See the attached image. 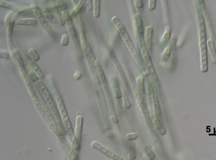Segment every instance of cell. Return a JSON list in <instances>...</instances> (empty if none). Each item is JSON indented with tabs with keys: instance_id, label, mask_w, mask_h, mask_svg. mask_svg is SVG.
I'll use <instances>...</instances> for the list:
<instances>
[{
	"instance_id": "cell-1",
	"label": "cell",
	"mask_w": 216,
	"mask_h": 160,
	"mask_svg": "<svg viewBox=\"0 0 216 160\" xmlns=\"http://www.w3.org/2000/svg\"><path fill=\"white\" fill-rule=\"evenodd\" d=\"M112 21L114 23V25L115 26L116 28L118 30V31L121 33L123 40L125 41V43L126 44L128 49L130 51V53L135 61L136 62L138 65L144 73L145 74L146 72H147L148 73L147 71H146V67L142 64V62L141 60L135 47L131 41V39L129 36V35L123 23L121 22L120 19L116 16L112 17Z\"/></svg>"
},
{
	"instance_id": "cell-2",
	"label": "cell",
	"mask_w": 216,
	"mask_h": 160,
	"mask_svg": "<svg viewBox=\"0 0 216 160\" xmlns=\"http://www.w3.org/2000/svg\"><path fill=\"white\" fill-rule=\"evenodd\" d=\"M62 14L66 20V25L68 32L70 37H71L72 42L73 43L75 49L78 56H82V49L81 45L80 40L78 37V33L76 31V28L73 19L71 15H70L69 11L67 10L62 12Z\"/></svg>"
},
{
	"instance_id": "cell-3",
	"label": "cell",
	"mask_w": 216,
	"mask_h": 160,
	"mask_svg": "<svg viewBox=\"0 0 216 160\" xmlns=\"http://www.w3.org/2000/svg\"><path fill=\"white\" fill-rule=\"evenodd\" d=\"M20 13L11 11L7 14L5 17V25L6 28V39L9 50L10 52L13 50V34L14 25Z\"/></svg>"
},
{
	"instance_id": "cell-4",
	"label": "cell",
	"mask_w": 216,
	"mask_h": 160,
	"mask_svg": "<svg viewBox=\"0 0 216 160\" xmlns=\"http://www.w3.org/2000/svg\"><path fill=\"white\" fill-rule=\"evenodd\" d=\"M33 15L37 20L38 22H39L40 25L43 28L45 31L53 39H56L58 37L56 33L51 27L49 24L47 20L46 19L42 13L41 9L38 5L35 4H33L31 5Z\"/></svg>"
},
{
	"instance_id": "cell-5",
	"label": "cell",
	"mask_w": 216,
	"mask_h": 160,
	"mask_svg": "<svg viewBox=\"0 0 216 160\" xmlns=\"http://www.w3.org/2000/svg\"><path fill=\"white\" fill-rule=\"evenodd\" d=\"M78 27H79V35H80V40L81 42V49L84 58L86 59V61L89 65H91L92 64L90 59L89 53V44L87 42V40L84 32V28L83 22H82L81 18L80 16L78 17Z\"/></svg>"
},
{
	"instance_id": "cell-6",
	"label": "cell",
	"mask_w": 216,
	"mask_h": 160,
	"mask_svg": "<svg viewBox=\"0 0 216 160\" xmlns=\"http://www.w3.org/2000/svg\"><path fill=\"white\" fill-rule=\"evenodd\" d=\"M143 36L142 37H138L139 41V44H140L141 50V55L143 59H144L146 67L148 69L149 72H150L151 74L154 73L155 69L154 68L150 56L149 54L148 50L144 42V38Z\"/></svg>"
},
{
	"instance_id": "cell-7",
	"label": "cell",
	"mask_w": 216,
	"mask_h": 160,
	"mask_svg": "<svg viewBox=\"0 0 216 160\" xmlns=\"http://www.w3.org/2000/svg\"><path fill=\"white\" fill-rule=\"evenodd\" d=\"M93 147L100 151L101 152L103 153L106 155L112 158L113 159L116 160H126V159L121 156L115 153L105 147L104 146L101 145L100 144L95 142L93 144Z\"/></svg>"
},
{
	"instance_id": "cell-8",
	"label": "cell",
	"mask_w": 216,
	"mask_h": 160,
	"mask_svg": "<svg viewBox=\"0 0 216 160\" xmlns=\"http://www.w3.org/2000/svg\"><path fill=\"white\" fill-rule=\"evenodd\" d=\"M0 7L5 8L16 13H21L26 10L25 7H22L14 3H10L5 0H0Z\"/></svg>"
},
{
	"instance_id": "cell-9",
	"label": "cell",
	"mask_w": 216,
	"mask_h": 160,
	"mask_svg": "<svg viewBox=\"0 0 216 160\" xmlns=\"http://www.w3.org/2000/svg\"><path fill=\"white\" fill-rule=\"evenodd\" d=\"M134 25L137 37L144 36V28L143 23L142 20L139 15L136 14L134 16Z\"/></svg>"
},
{
	"instance_id": "cell-10",
	"label": "cell",
	"mask_w": 216,
	"mask_h": 160,
	"mask_svg": "<svg viewBox=\"0 0 216 160\" xmlns=\"http://www.w3.org/2000/svg\"><path fill=\"white\" fill-rule=\"evenodd\" d=\"M153 32V27L152 26H148L146 28L144 38L146 46L149 51H150L151 50Z\"/></svg>"
},
{
	"instance_id": "cell-11",
	"label": "cell",
	"mask_w": 216,
	"mask_h": 160,
	"mask_svg": "<svg viewBox=\"0 0 216 160\" xmlns=\"http://www.w3.org/2000/svg\"><path fill=\"white\" fill-rule=\"evenodd\" d=\"M37 20L34 18H21L17 19L15 24L24 26H33L37 25Z\"/></svg>"
},
{
	"instance_id": "cell-12",
	"label": "cell",
	"mask_w": 216,
	"mask_h": 160,
	"mask_svg": "<svg viewBox=\"0 0 216 160\" xmlns=\"http://www.w3.org/2000/svg\"><path fill=\"white\" fill-rule=\"evenodd\" d=\"M153 123L154 125L158 131L162 135H164L166 133V131L164 127L163 126L161 123L160 122L159 119L158 118L157 116L155 114H152L151 115Z\"/></svg>"
},
{
	"instance_id": "cell-13",
	"label": "cell",
	"mask_w": 216,
	"mask_h": 160,
	"mask_svg": "<svg viewBox=\"0 0 216 160\" xmlns=\"http://www.w3.org/2000/svg\"><path fill=\"white\" fill-rule=\"evenodd\" d=\"M171 30L170 27H167L165 30L164 33L163 34L161 39V42L162 44L165 45H166L169 41L171 37Z\"/></svg>"
},
{
	"instance_id": "cell-14",
	"label": "cell",
	"mask_w": 216,
	"mask_h": 160,
	"mask_svg": "<svg viewBox=\"0 0 216 160\" xmlns=\"http://www.w3.org/2000/svg\"><path fill=\"white\" fill-rule=\"evenodd\" d=\"M101 0H93V15L95 18H98L100 15Z\"/></svg>"
},
{
	"instance_id": "cell-15",
	"label": "cell",
	"mask_w": 216,
	"mask_h": 160,
	"mask_svg": "<svg viewBox=\"0 0 216 160\" xmlns=\"http://www.w3.org/2000/svg\"><path fill=\"white\" fill-rule=\"evenodd\" d=\"M55 15L58 22L59 24L61 26H64L66 25V20L62 14V12L59 9H55Z\"/></svg>"
},
{
	"instance_id": "cell-16",
	"label": "cell",
	"mask_w": 216,
	"mask_h": 160,
	"mask_svg": "<svg viewBox=\"0 0 216 160\" xmlns=\"http://www.w3.org/2000/svg\"><path fill=\"white\" fill-rule=\"evenodd\" d=\"M30 67L33 69L35 73L36 74L38 77L40 79H41L44 78L43 73L42 72L41 70L40 69L39 67L35 63L34 61H32L30 64Z\"/></svg>"
},
{
	"instance_id": "cell-17",
	"label": "cell",
	"mask_w": 216,
	"mask_h": 160,
	"mask_svg": "<svg viewBox=\"0 0 216 160\" xmlns=\"http://www.w3.org/2000/svg\"><path fill=\"white\" fill-rule=\"evenodd\" d=\"M28 54L34 62L38 61L40 58L37 51L33 48H31L28 50Z\"/></svg>"
},
{
	"instance_id": "cell-18",
	"label": "cell",
	"mask_w": 216,
	"mask_h": 160,
	"mask_svg": "<svg viewBox=\"0 0 216 160\" xmlns=\"http://www.w3.org/2000/svg\"><path fill=\"white\" fill-rule=\"evenodd\" d=\"M113 85L115 89V93L117 98L120 99L122 97V93L120 89V85L117 79H114L113 81Z\"/></svg>"
},
{
	"instance_id": "cell-19",
	"label": "cell",
	"mask_w": 216,
	"mask_h": 160,
	"mask_svg": "<svg viewBox=\"0 0 216 160\" xmlns=\"http://www.w3.org/2000/svg\"><path fill=\"white\" fill-rule=\"evenodd\" d=\"M172 51V47L170 45L167 46L162 55V60L163 61H166L169 58Z\"/></svg>"
},
{
	"instance_id": "cell-20",
	"label": "cell",
	"mask_w": 216,
	"mask_h": 160,
	"mask_svg": "<svg viewBox=\"0 0 216 160\" xmlns=\"http://www.w3.org/2000/svg\"><path fill=\"white\" fill-rule=\"evenodd\" d=\"M61 12L67 10V6L62 0H52Z\"/></svg>"
},
{
	"instance_id": "cell-21",
	"label": "cell",
	"mask_w": 216,
	"mask_h": 160,
	"mask_svg": "<svg viewBox=\"0 0 216 160\" xmlns=\"http://www.w3.org/2000/svg\"><path fill=\"white\" fill-rule=\"evenodd\" d=\"M123 96L124 106L126 108L129 109L131 107V103L130 100L128 98L126 92L124 89H123Z\"/></svg>"
},
{
	"instance_id": "cell-22",
	"label": "cell",
	"mask_w": 216,
	"mask_h": 160,
	"mask_svg": "<svg viewBox=\"0 0 216 160\" xmlns=\"http://www.w3.org/2000/svg\"><path fill=\"white\" fill-rule=\"evenodd\" d=\"M86 1L87 0H79L76 7L74 8V13H76V14H78L81 11L82 8H83V6H84V4L86 3Z\"/></svg>"
},
{
	"instance_id": "cell-23",
	"label": "cell",
	"mask_w": 216,
	"mask_h": 160,
	"mask_svg": "<svg viewBox=\"0 0 216 160\" xmlns=\"http://www.w3.org/2000/svg\"><path fill=\"white\" fill-rule=\"evenodd\" d=\"M69 35L64 34L62 36L60 44L62 46H67L69 44Z\"/></svg>"
},
{
	"instance_id": "cell-24",
	"label": "cell",
	"mask_w": 216,
	"mask_h": 160,
	"mask_svg": "<svg viewBox=\"0 0 216 160\" xmlns=\"http://www.w3.org/2000/svg\"><path fill=\"white\" fill-rule=\"evenodd\" d=\"M0 56L2 59H12L11 53L9 50L7 51L6 50L1 49Z\"/></svg>"
},
{
	"instance_id": "cell-25",
	"label": "cell",
	"mask_w": 216,
	"mask_h": 160,
	"mask_svg": "<svg viewBox=\"0 0 216 160\" xmlns=\"http://www.w3.org/2000/svg\"><path fill=\"white\" fill-rule=\"evenodd\" d=\"M154 101V107L156 113L158 115H160L161 113V107L159 104L158 101V99L157 98L155 97L153 99Z\"/></svg>"
},
{
	"instance_id": "cell-26",
	"label": "cell",
	"mask_w": 216,
	"mask_h": 160,
	"mask_svg": "<svg viewBox=\"0 0 216 160\" xmlns=\"http://www.w3.org/2000/svg\"><path fill=\"white\" fill-rule=\"evenodd\" d=\"M119 72H120V74L121 75V77L123 78V81H124V84L126 86V87H128V81H127V79H126V76H125L124 72H123V69L121 68L120 65H117Z\"/></svg>"
},
{
	"instance_id": "cell-27",
	"label": "cell",
	"mask_w": 216,
	"mask_h": 160,
	"mask_svg": "<svg viewBox=\"0 0 216 160\" xmlns=\"http://www.w3.org/2000/svg\"><path fill=\"white\" fill-rule=\"evenodd\" d=\"M147 93L148 96L151 100L154 99V95L153 90L152 86L151 84H148L147 86Z\"/></svg>"
},
{
	"instance_id": "cell-28",
	"label": "cell",
	"mask_w": 216,
	"mask_h": 160,
	"mask_svg": "<svg viewBox=\"0 0 216 160\" xmlns=\"http://www.w3.org/2000/svg\"><path fill=\"white\" fill-rule=\"evenodd\" d=\"M43 14L44 16L47 20L51 21V20H53V15L50 11H47V10L46 11H44V13H43Z\"/></svg>"
},
{
	"instance_id": "cell-29",
	"label": "cell",
	"mask_w": 216,
	"mask_h": 160,
	"mask_svg": "<svg viewBox=\"0 0 216 160\" xmlns=\"http://www.w3.org/2000/svg\"><path fill=\"white\" fill-rule=\"evenodd\" d=\"M145 150L146 152V154L147 155L148 157L149 158V159L153 160L155 159V155L154 153H153L152 151L147 146L146 147Z\"/></svg>"
},
{
	"instance_id": "cell-30",
	"label": "cell",
	"mask_w": 216,
	"mask_h": 160,
	"mask_svg": "<svg viewBox=\"0 0 216 160\" xmlns=\"http://www.w3.org/2000/svg\"><path fill=\"white\" fill-rule=\"evenodd\" d=\"M157 0H149V9L150 11L154 10L156 6Z\"/></svg>"
},
{
	"instance_id": "cell-31",
	"label": "cell",
	"mask_w": 216,
	"mask_h": 160,
	"mask_svg": "<svg viewBox=\"0 0 216 160\" xmlns=\"http://www.w3.org/2000/svg\"><path fill=\"white\" fill-rule=\"evenodd\" d=\"M136 157V152L134 148L130 147L129 148V158L130 159H134Z\"/></svg>"
},
{
	"instance_id": "cell-32",
	"label": "cell",
	"mask_w": 216,
	"mask_h": 160,
	"mask_svg": "<svg viewBox=\"0 0 216 160\" xmlns=\"http://www.w3.org/2000/svg\"><path fill=\"white\" fill-rule=\"evenodd\" d=\"M126 139L127 140L131 141L136 139L138 137V135L136 133H128L126 135Z\"/></svg>"
},
{
	"instance_id": "cell-33",
	"label": "cell",
	"mask_w": 216,
	"mask_h": 160,
	"mask_svg": "<svg viewBox=\"0 0 216 160\" xmlns=\"http://www.w3.org/2000/svg\"><path fill=\"white\" fill-rule=\"evenodd\" d=\"M135 7L138 9H142L143 7L142 0H134Z\"/></svg>"
},
{
	"instance_id": "cell-34",
	"label": "cell",
	"mask_w": 216,
	"mask_h": 160,
	"mask_svg": "<svg viewBox=\"0 0 216 160\" xmlns=\"http://www.w3.org/2000/svg\"><path fill=\"white\" fill-rule=\"evenodd\" d=\"M72 1V4H73V7L75 8L76 7L78 3V0H71Z\"/></svg>"
},
{
	"instance_id": "cell-35",
	"label": "cell",
	"mask_w": 216,
	"mask_h": 160,
	"mask_svg": "<svg viewBox=\"0 0 216 160\" xmlns=\"http://www.w3.org/2000/svg\"><path fill=\"white\" fill-rule=\"evenodd\" d=\"M78 2H79V0H78Z\"/></svg>"
}]
</instances>
